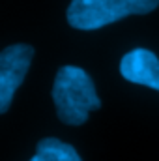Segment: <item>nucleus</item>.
I'll list each match as a JSON object with an SVG mask.
<instances>
[{
    "instance_id": "3",
    "label": "nucleus",
    "mask_w": 159,
    "mask_h": 161,
    "mask_svg": "<svg viewBox=\"0 0 159 161\" xmlns=\"http://www.w3.org/2000/svg\"><path fill=\"white\" fill-rule=\"evenodd\" d=\"M34 58V47L15 43L0 53V113H6Z\"/></svg>"
},
{
    "instance_id": "1",
    "label": "nucleus",
    "mask_w": 159,
    "mask_h": 161,
    "mask_svg": "<svg viewBox=\"0 0 159 161\" xmlns=\"http://www.w3.org/2000/svg\"><path fill=\"white\" fill-rule=\"evenodd\" d=\"M51 94L56 116L66 125H80L88 120L92 111L101 109L92 77L77 66H62L56 71Z\"/></svg>"
},
{
    "instance_id": "2",
    "label": "nucleus",
    "mask_w": 159,
    "mask_h": 161,
    "mask_svg": "<svg viewBox=\"0 0 159 161\" xmlns=\"http://www.w3.org/2000/svg\"><path fill=\"white\" fill-rule=\"evenodd\" d=\"M159 6V0H71L68 23L77 30H99L129 15H146Z\"/></svg>"
},
{
    "instance_id": "5",
    "label": "nucleus",
    "mask_w": 159,
    "mask_h": 161,
    "mask_svg": "<svg viewBox=\"0 0 159 161\" xmlns=\"http://www.w3.org/2000/svg\"><path fill=\"white\" fill-rule=\"evenodd\" d=\"M30 161H82V159H80L79 152L71 144H68V142H64L56 137H45L38 142L36 154Z\"/></svg>"
},
{
    "instance_id": "4",
    "label": "nucleus",
    "mask_w": 159,
    "mask_h": 161,
    "mask_svg": "<svg viewBox=\"0 0 159 161\" xmlns=\"http://www.w3.org/2000/svg\"><path fill=\"white\" fill-rule=\"evenodd\" d=\"M120 75L125 80L159 92V58L150 49L137 47L120 60Z\"/></svg>"
}]
</instances>
